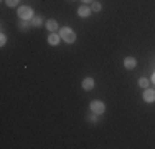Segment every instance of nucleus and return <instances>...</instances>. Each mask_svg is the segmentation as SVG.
Segmentation results:
<instances>
[{"label": "nucleus", "mask_w": 155, "mask_h": 149, "mask_svg": "<svg viewBox=\"0 0 155 149\" xmlns=\"http://www.w3.org/2000/svg\"><path fill=\"white\" fill-rule=\"evenodd\" d=\"M60 36H61V40H64L66 43H74L76 42V33L73 32L71 28H63L60 32Z\"/></svg>", "instance_id": "1"}, {"label": "nucleus", "mask_w": 155, "mask_h": 149, "mask_svg": "<svg viewBox=\"0 0 155 149\" xmlns=\"http://www.w3.org/2000/svg\"><path fill=\"white\" fill-rule=\"evenodd\" d=\"M18 17L21 20H30V18H33V10L30 7H20L18 9Z\"/></svg>", "instance_id": "2"}, {"label": "nucleus", "mask_w": 155, "mask_h": 149, "mask_svg": "<svg viewBox=\"0 0 155 149\" xmlns=\"http://www.w3.org/2000/svg\"><path fill=\"white\" fill-rule=\"evenodd\" d=\"M91 111H93L94 114H102L106 111V104L102 101H93L91 103Z\"/></svg>", "instance_id": "3"}, {"label": "nucleus", "mask_w": 155, "mask_h": 149, "mask_svg": "<svg viewBox=\"0 0 155 149\" xmlns=\"http://www.w3.org/2000/svg\"><path fill=\"white\" fill-rule=\"evenodd\" d=\"M143 99H145L147 103H153L155 101V91L153 89H145V93H143Z\"/></svg>", "instance_id": "4"}, {"label": "nucleus", "mask_w": 155, "mask_h": 149, "mask_svg": "<svg viewBox=\"0 0 155 149\" xmlns=\"http://www.w3.org/2000/svg\"><path fill=\"white\" fill-rule=\"evenodd\" d=\"M135 65H137V61H135V58H132V57H127V58L124 60V66L127 70H134Z\"/></svg>", "instance_id": "5"}, {"label": "nucleus", "mask_w": 155, "mask_h": 149, "mask_svg": "<svg viewBox=\"0 0 155 149\" xmlns=\"http://www.w3.org/2000/svg\"><path fill=\"white\" fill-rule=\"evenodd\" d=\"M83 88L86 89V91H91V89L94 88V80L93 78H84L83 80Z\"/></svg>", "instance_id": "6"}, {"label": "nucleus", "mask_w": 155, "mask_h": 149, "mask_svg": "<svg viewBox=\"0 0 155 149\" xmlns=\"http://www.w3.org/2000/svg\"><path fill=\"white\" fill-rule=\"evenodd\" d=\"M91 12H93V10H91L89 7H86V5L79 7V10H78V13H79V17H83V18L89 17V15H91Z\"/></svg>", "instance_id": "7"}, {"label": "nucleus", "mask_w": 155, "mask_h": 149, "mask_svg": "<svg viewBox=\"0 0 155 149\" xmlns=\"http://www.w3.org/2000/svg\"><path fill=\"white\" fill-rule=\"evenodd\" d=\"M60 38H61L60 35H56V33H51V35L48 36V43H50V45H58V43H60Z\"/></svg>", "instance_id": "8"}, {"label": "nucleus", "mask_w": 155, "mask_h": 149, "mask_svg": "<svg viewBox=\"0 0 155 149\" xmlns=\"http://www.w3.org/2000/svg\"><path fill=\"white\" fill-rule=\"evenodd\" d=\"M46 28L50 30V32H54V30L58 28V23H56V20H48V22H46Z\"/></svg>", "instance_id": "9"}, {"label": "nucleus", "mask_w": 155, "mask_h": 149, "mask_svg": "<svg viewBox=\"0 0 155 149\" xmlns=\"http://www.w3.org/2000/svg\"><path fill=\"white\" fill-rule=\"evenodd\" d=\"M31 23H33V27H40V25L43 23V18L41 17H33L31 18Z\"/></svg>", "instance_id": "10"}, {"label": "nucleus", "mask_w": 155, "mask_h": 149, "mask_svg": "<svg viewBox=\"0 0 155 149\" xmlns=\"http://www.w3.org/2000/svg\"><path fill=\"white\" fill-rule=\"evenodd\" d=\"M91 10H93V12H99V10H101V3H99V2H93V3H91Z\"/></svg>", "instance_id": "11"}, {"label": "nucleus", "mask_w": 155, "mask_h": 149, "mask_svg": "<svg viewBox=\"0 0 155 149\" xmlns=\"http://www.w3.org/2000/svg\"><path fill=\"white\" fill-rule=\"evenodd\" d=\"M139 86L147 88V86H149V80H145V78H140V80H139Z\"/></svg>", "instance_id": "12"}, {"label": "nucleus", "mask_w": 155, "mask_h": 149, "mask_svg": "<svg viewBox=\"0 0 155 149\" xmlns=\"http://www.w3.org/2000/svg\"><path fill=\"white\" fill-rule=\"evenodd\" d=\"M5 3L8 7H17L18 5V0H5Z\"/></svg>", "instance_id": "13"}, {"label": "nucleus", "mask_w": 155, "mask_h": 149, "mask_svg": "<svg viewBox=\"0 0 155 149\" xmlns=\"http://www.w3.org/2000/svg\"><path fill=\"white\" fill-rule=\"evenodd\" d=\"M5 43H7V36L3 35V33H2V35H0V45H2V47H3V45H5Z\"/></svg>", "instance_id": "14"}, {"label": "nucleus", "mask_w": 155, "mask_h": 149, "mask_svg": "<svg viewBox=\"0 0 155 149\" xmlns=\"http://www.w3.org/2000/svg\"><path fill=\"white\" fill-rule=\"evenodd\" d=\"M18 25H20V28H23V30L28 27V23H27V22H25V20H20V23H18Z\"/></svg>", "instance_id": "15"}, {"label": "nucleus", "mask_w": 155, "mask_h": 149, "mask_svg": "<svg viewBox=\"0 0 155 149\" xmlns=\"http://www.w3.org/2000/svg\"><path fill=\"white\" fill-rule=\"evenodd\" d=\"M83 2H84V3H93L94 0H83Z\"/></svg>", "instance_id": "16"}, {"label": "nucleus", "mask_w": 155, "mask_h": 149, "mask_svg": "<svg viewBox=\"0 0 155 149\" xmlns=\"http://www.w3.org/2000/svg\"><path fill=\"white\" fill-rule=\"evenodd\" d=\"M152 83H155V73L152 74Z\"/></svg>", "instance_id": "17"}]
</instances>
